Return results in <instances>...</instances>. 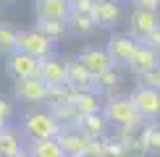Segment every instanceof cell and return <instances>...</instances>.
<instances>
[{"label":"cell","instance_id":"cell-1","mask_svg":"<svg viewBox=\"0 0 160 157\" xmlns=\"http://www.w3.org/2000/svg\"><path fill=\"white\" fill-rule=\"evenodd\" d=\"M18 128H21L24 139L26 141H42V139H58L61 136L63 126L55 121V118L50 115V110H26L21 123H18Z\"/></svg>","mask_w":160,"mask_h":157},{"label":"cell","instance_id":"cell-2","mask_svg":"<svg viewBox=\"0 0 160 157\" xmlns=\"http://www.w3.org/2000/svg\"><path fill=\"white\" fill-rule=\"evenodd\" d=\"M102 115L108 118V123L110 126H116V128H142L144 123V118L139 115V110H137V105L131 102V97L129 94H116V97H108L102 105Z\"/></svg>","mask_w":160,"mask_h":157},{"label":"cell","instance_id":"cell-3","mask_svg":"<svg viewBox=\"0 0 160 157\" xmlns=\"http://www.w3.org/2000/svg\"><path fill=\"white\" fill-rule=\"evenodd\" d=\"M16 47H18V52H26V55L37 58V60H45V58L55 55V42L50 37H45L39 29H21Z\"/></svg>","mask_w":160,"mask_h":157},{"label":"cell","instance_id":"cell-4","mask_svg":"<svg viewBox=\"0 0 160 157\" xmlns=\"http://www.w3.org/2000/svg\"><path fill=\"white\" fill-rule=\"evenodd\" d=\"M139 39L131 37L129 31H113V34L108 37V42H105V50H108V55L113 58V63L121 65V68H129L131 58L137 55L139 50Z\"/></svg>","mask_w":160,"mask_h":157},{"label":"cell","instance_id":"cell-5","mask_svg":"<svg viewBox=\"0 0 160 157\" xmlns=\"http://www.w3.org/2000/svg\"><path fill=\"white\" fill-rule=\"evenodd\" d=\"M13 94H16V100L24 102V105H48L50 102V87L39 76L16 81L13 84Z\"/></svg>","mask_w":160,"mask_h":157},{"label":"cell","instance_id":"cell-6","mask_svg":"<svg viewBox=\"0 0 160 157\" xmlns=\"http://www.w3.org/2000/svg\"><path fill=\"white\" fill-rule=\"evenodd\" d=\"M131 102L137 105L139 115L144 118L147 123L160 121V89H150V87H137L131 92Z\"/></svg>","mask_w":160,"mask_h":157},{"label":"cell","instance_id":"cell-7","mask_svg":"<svg viewBox=\"0 0 160 157\" xmlns=\"http://www.w3.org/2000/svg\"><path fill=\"white\" fill-rule=\"evenodd\" d=\"M39 63L37 58L26 55V52H13L11 58H5V74H8L13 81H24V78H34L39 76Z\"/></svg>","mask_w":160,"mask_h":157},{"label":"cell","instance_id":"cell-8","mask_svg":"<svg viewBox=\"0 0 160 157\" xmlns=\"http://www.w3.org/2000/svg\"><path fill=\"white\" fill-rule=\"evenodd\" d=\"M129 34L137 37L142 42L147 34H152L155 29H160V11H142V8H131L129 13Z\"/></svg>","mask_w":160,"mask_h":157},{"label":"cell","instance_id":"cell-9","mask_svg":"<svg viewBox=\"0 0 160 157\" xmlns=\"http://www.w3.org/2000/svg\"><path fill=\"white\" fill-rule=\"evenodd\" d=\"M68 87H74L76 92H95V94H102L97 76L92 74L79 58H71L68 60Z\"/></svg>","mask_w":160,"mask_h":157},{"label":"cell","instance_id":"cell-10","mask_svg":"<svg viewBox=\"0 0 160 157\" xmlns=\"http://www.w3.org/2000/svg\"><path fill=\"white\" fill-rule=\"evenodd\" d=\"M76 58H79V60H82L95 76H102L105 71H110L113 65H116V63H113V58L108 55V50H105L102 45H87V47H82V50L76 52Z\"/></svg>","mask_w":160,"mask_h":157},{"label":"cell","instance_id":"cell-11","mask_svg":"<svg viewBox=\"0 0 160 157\" xmlns=\"http://www.w3.org/2000/svg\"><path fill=\"white\" fill-rule=\"evenodd\" d=\"M123 5L116 0H97L95 8H92V18H95L97 29H116L123 21Z\"/></svg>","mask_w":160,"mask_h":157},{"label":"cell","instance_id":"cell-12","mask_svg":"<svg viewBox=\"0 0 160 157\" xmlns=\"http://www.w3.org/2000/svg\"><path fill=\"white\" fill-rule=\"evenodd\" d=\"M39 78H42L48 87H61V84H68V60L52 55L45 58L39 63Z\"/></svg>","mask_w":160,"mask_h":157},{"label":"cell","instance_id":"cell-13","mask_svg":"<svg viewBox=\"0 0 160 157\" xmlns=\"http://www.w3.org/2000/svg\"><path fill=\"white\" fill-rule=\"evenodd\" d=\"M74 128L79 131V134H84L87 139H105L108 136V118H105L102 113H95V115H84V118H76Z\"/></svg>","mask_w":160,"mask_h":157},{"label":"cell","instance_id":"cell-14","mask_svg":"<svg viewBox=\"0 0 160 157\" xmlns=\"http://www.w3.org/2000/svg\"><path fill=\"white\" fill-rule=\"evenodd\" d=\"M26 149V139L18 126H5L0 131V157H18Z\"/></svg>","mask_w":160,"mask_h":157},{"label":"cell","instance_id":"cell-15","mask_svg":"<svg viewBox=\"0 0 160 157\" xmlns=\"http://www.w3.org/2000/svg\"><path fill=\"white\" fill-rule=\"evenodd\" d=\"M37 18H52V21H66L71 16L68 0H34Z\"/></svg>","mask_w":160,"mask_h":157},{"label":"cell","instance_id":"cell-16","mask_svg":"<svg viewBox=\"0 0 160 157\" xmlns=\"http://www.w3.org/2000/svg\"><path fill=\"white\" fill-rule=\"evenodd\" d=\"M155 68H160V52L150 50L147 45H139L137 55L131 58V63H129V71L139 78L142 74H147V71H155Z\"/></svg>","mask_w":160,"mask_h":157},{"label":"cell","instance_id":"cell-17","mask_svg":"<svg viewBox=\"0 0 160 157\" xmlns=\"http://www.w3.org/2000/svg\"><path fill=\"white\" fill-rule=\"evenodd\" d=\"M58 144L63 147L66 157H82L87 152V136L79 134L74 126H63L61 136H58Z\"/></svg>","mask_w":160,"mask_h":157},{"label":"cell","instance_id":"cell-18","mask_svg":"<svg viewBox=\"0 0 160 157\" xmlns=\"http://www.w3.org/2000/svg\"><path fill=\"white\" fill-rule=\"evenodd\" d=\"M71 105H74L76 115L84 118V115H95V113H102V102H100V94L95 92H74L71 97Z\"/></svg>","mask_w":160,"mask_h":157},{"label":"cell","instance_id":"cell-19","mask_svg":"<svg viewBox=\"0 0 160 157\" xmlns=\"http://www.w3.org/2000/svg\"><path fill=\"white\" fill-rule=\"evenodd\" d=\"M66 26H68V34H74V37H89L97 31V24L92 18V13H74L71 11V16L66 18Z\"/></svg>","mask_w":160,"mask_h":157},{"label":"cell","instance_id":"cell-20","mask_svg":"<svg viewBox=\"0 0 160 157\" xmlns=\"http://www.w3.org/2000/svg\"><path fill=\"white\" fill-rule=\"evenodd\" d=\"M100 81V92L105 97H116V94H123V68L121 65H113L110 71H105L102 76H97Z\"/></svg>","mask_w":160,"mask_h":157},{"label":"cell","instance_id":"cell-21","mask_svg":"<svg viewBox=\"0 0 160 157\" xmlns=\"http://www.w3.org/2000/svg\"><path fill=\"white\" fill-rule=\"evenodd\" d=\"M26 149H29L34 157H66L63 147L58 144V139H42V141H26Z\"/></svg>","mask_w":160,"mask_h":157},{"label":"cell","instance_id":"cell-22","mask_svg":"<svg viewBox=\"0 0 160 157\" xmlns=\"http://www.w3.org/2000/svg\"><path fill=\"white\" fill-rule=\"evenodd\" d=\"M48 110H50V115L55 118L61 126H74L76 118H79L71 102H48Z\"/></svg>","mask_w":160,"mask_h":157},{"label":"cell","instance_id":"cell-23","mask_svg":"<svg viewBox=\"0 0 160 157\" xmlns=\"http://www.w3.org/2000/svg\"><path fill=\"white\" fill-rule=\"evenodd\" d=\"M34 29H39L45 37H50L52 42H58V39H63L66 34H68L66 21H52V18H37V21H34Z\"/></svg>","mask_w":160,"mask_h":157},{"label":"cell","instance_id":"cell-24","mask_svg":"<svg viewBox=\"0 0 160 157\" xmlns=\"http://www.w3.org/2000/svg\"><path fill=\"white\" fill-rule=\"evenodd\" d=\"M16 42H18V31L13 29L11 24L0 21V55L3 58H11L13 52H16Z\"/></svg>","mask_w":160,"mask_h":157},{"label":"cell","instance_id":"cell-25","mask_svg":"<svg viewBox=\"0 0 160 157\" xmlns=\"http://www.w3.org/2000/svg\"><path fill=\"white\" fill-rule=\"evenodd\" d=\"M139 136H142V141L147 144L150 155H160V121L144 123V126L139 128Z\"/></svg>","mask_w":160,"mask_h":157},{"label":"cell","instance_id":"cell-26","mask_svg":"<svg viewBox=\"0 0 160 157\" xmlns=\"http://www.w3.org/2000/svg\"><path fill=\"white\" fill-rule=\"evenodd\" d=\"M105 139H87V152L84 155L87 157H108V141Z\"/></svg>","mask_w":160,"mask_h":157},{"label":"cell","instance_id":"cell-27","mask_svg":"<svg viewBox=\"0 0 160 157\" xmlns=\"http://www.w3.org/2000/svg\"><path fill=\"white\" fill-rule=\"evenodd\" d=\"M137 87H150V89H160V68L147 71L137 78Z\"/></svg>","mask_w":160,"mask_h":157},{"label":"cell","instance_id":"cell-28","mask_svg":"<svg viewBox=\"0 0 160 157\" xmlns=\"http://www.w3.org/2000/svg\"><path fill=\"white\" fill-rule=\"evenodd\" d=\"M11 121H13V105L5 97H0V126H11Z\"/></svg>","mask_w":160,"mask_h":157},{"label":"cell","instance_id":"cell-29","mask_svg":"<svg viewBox=\"0 0 160 157\" xmlns=\"http://www.w3.org/2000/svg\"><path fill=\"white\" fill-rule=\"evenodd\" d=\"M105 141H108V157H126V147L116 139V136H108Z\"/></svg>","mask_w":160,"mask_h":157},{"label":"cell","instance_id":"cell-30","mask_svg":"<svg viewBox=\"0 0 160 157\" xmlns=\"http://www.w3.org/2000/svg\"><path fill=\"white\" fill-rule=\"evenodd\" d=\"M68 3H71V11L74 13H92L97 0H68Z\"/></svg>","mask_w":160,"mask_h":157},{"label":"cell","instance_id":"cell-31","mask_svg":"<svg viewBox=\"0 0 160 157\" xmlns=\"http://www.w3.org/2000/svg\"><path fill=\"white\" fill-rule=\"evenodd\" d=\"M129 3L142 11H160V0H129Z\"/></svg>","mask_w":160,"mask_h":157},{"label":"cell","instance_id":"cell-32","mask_svg":"<svg viewBox=\"0 0 160 157\" xmlns=\"http://www.w3.org/2000/svg\"><path fill=\"white\" fill-rule=\"evenodd\" d=\"M142 45H147L150 50H155V52H160V29H155L152 34H147L142 39Z\"/></svg>","mask_w":160,"mask_h":157},{"label":"cell","instance_id":"cell-33","mask_svg":"<svg viewBox=\"0 0 160 157\" xmlns=\"http://www.w3.org/2000/svg\"><path fill=\"white\" fill-rule=\"evenodd\" d=\"M18 157H34V155H32V152H29V149H24V152H21V155H18Z\"/></svg>","mask_w":160,"mask_h":157},{"label":"cell","instance_id":"cell-34","mask_svg":"<svg viewBox=\"0 0 160 157\" xmlns=\"http://www.w3.org/2000/svg\"><path fill=\"white\" fill-rule=\"evenodd\" d=\"M0 3H8V5H13V3H18V0H0Z\"/></svg>","mask_w":160,"mask_h":157},{"label":"cell","instance_id":"cell-35","mask_svg":"<svg viewBox=\"0 0 160 157\" xmlns=\"http://www.w3.org/2000/svg\"><path fill=\"white\" fill-rule=\"evenodd\" d=\"M3 128H5V126H0V131H3Z\"/></svg>","mask_w":160,"mask_h":157},{"label":"cell","instance_id":"cell-36","mask_svg":"<svg viewBox=\"0 0 160 157\" xmlns=\"http://www.w3.org/2000/svg\"><path fill=\"white\" fill-rule=\"evenodd\" d=\"M116 3H121V0H116Z\"/></svg>","mask_w":160,"mask_h":157},{"label":"cell","instance_id":"cell-37","mask_svg":"<svg viewBox=\"0 0 160 157\" xmlns=\"http://www.w3.org/2000/svg\"><path fill=\"white\" fill-rule=\"evenodd\" d=\"M82 157H87V155H82Z\"/></svg>","mask_w":160,"mask_h":157}]
</instances>
